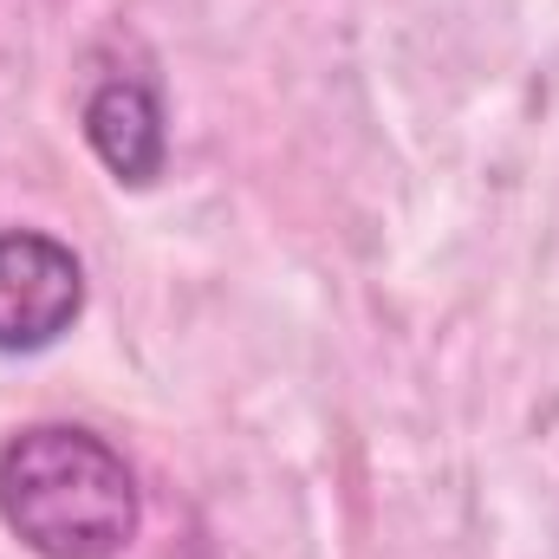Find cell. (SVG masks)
<instances>
[{"mask_svg":"<svg viewBox=\"0 0 559 559\" xmlns=\"http://www.w3.org/2000/svg\"><path fill=\"white\" fill-rule=\"evenodd\" d=\"M0 521L39 559H118L138 540L143 495L105 436L33 423L0 449Z\"/></svg>","mask_w":559,"mask_h":559,"instance_id":"obj_1","label":"cell"},{"mask_svg":"<svg viewBox=\"0 0 559 559\" xmlns=\"http://www.w3.org/2000/svg\"><path fill=\"white\" fill-rule=\"evenodd\" d=\"M85 312V267L66 241L7 228L0 235V352H46Z\"/></svg>","mask_w":559,"mask_h":559,"instance_id":"obj_2","label":"cell"},{"mask_svg":"<svg viewBox=\"0 0 559 559\" xmlns=\"http://www.w3.org/2000/svg\"><path fill=\"white\" fill-rule=\"evenodd\" d=\"M85 143L98 150V163H105L118 182L150 189V182L163 176V150H169L156 92L138 85V79H105V85L85 98Z\"/></svg>","mask_w":559,"mask_h":559,"instance_id":"obj_3","label":"cell"}]
</instances>
